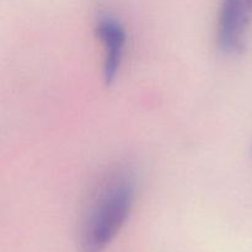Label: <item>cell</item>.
<instances>
[{
  "label": "cell",
  "mask_w": 252,
  "mask_h": 252,
  "mask_svg": "<svg viewBox=\"0 0 252 252\" xmlns=\"http://www.w3.org/2000/svg\"><path fill=\"white\" fill-rule=\"evenodd\" d=\"M137 181L132 169L111 167L94 185L79 220L78 252H105L130 216Z\"/></svg>",
  "instance_id": "6da1fadb"
},
{
  "label": "cell",
  "mask_w": 252,
  "mask_h": 252,
  "mask_svg": "<svg viewBox=\"0 0 252 252\" xmlns=\"http://www.w3.org/2000/svg\"><path fill=\"white\" fill-rule=\"evenodd\" d=\"M252 0H220L217 43L224 53L236 56L246 48L251 22Z\"/></svg>",
  "instance_id": "7a4b0ae2"
},
{
  "label": "cell",
  "mask_w": 252,
  "mask_h": 252,
  "mask_svg": "<svg viewBox=\"0 0 252 252\" xmlns=\"http://www.w3.org/2000/svg\"><path fill=\"white\" fill-rule=\"evenodd\" d=\"M95 36L103 51L102 78L106 85H111L117 78L122 65L127 33L123 25L110 15H103L95 24Z\"/></svg>",
  "instance_id": "3957f363"
},
{
  "label": "cell",
  "mask_w": 252,
  "mask_h": 252,
  "mask_svg": "<svg viewBox=\"0 0 252 252\" xmlns=\"http://www.w3.org/2000/svg\"><path fill=\"white\" fill-rule=\"evenodd\" d=\"M251 157H252V148H251Z\"/></svg>",
  "instance_id": "277c9868"
}]
</instances>
